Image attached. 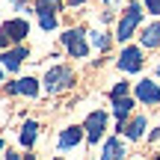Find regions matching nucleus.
Masks as SVG:
<instances>
[{
	"instance_id": "f257e3e1",
	"label": "nucleus",
	"mask_w": 160,
	"mask_h": 160,
	"mask_svg": "<svg viewBox=\"0 0 160 160\" xmlns=\"http://www.w3.org/2000/svg\"><path fill=\"white\" fill-rule=\"evenodd\" d=\"M139 21H142V6L139 3H131L125 9V15L119 18V27H116V39L119 42H128L133 36V30L139 27Z\"/></svg>"
},
{
	"instance_id": "f03ea898",
	"label": "nucleus",
	"mask_w": 160,
	"mask_h": 160,
	"mask_svg": "<svg viewBox=\"0 0 160 160\" xmlns=\"http://www.w3.org/2000/svg\"><path fill=\"white\" fill-rule=\"evenodd\" d=\"M74 83V71L65 68V65H57V68H48L45 74V89L48 92H62Z\"/></svg>"
},
{
	"instance_id": "7ed1b4c3",
	"label": "nucleus",
	"mask_w": 160,
	"mask_h": 160,
	"mask_svg": "<svg viewBox=\"0 0 160 160\" xmlns=\"http://www.w3.org/2000/svg\"><path fill=\"white\" fill-rule=\"evenodd\" d=\"M62 45L68 48V53L77 57V59H83L86 53H89V48H86V42H83V30H65L62 33Z\"/></svg>"
},
{
	"instance_id": "20e7f679",
	"label": "nucleus",
	"mask_w": 160,
	"mask_h": 160,
	"mask_svg": "<svg viewBox=\"0 0 160 160\" xmlns=\"http://www.w3.org/2000/svg\"><path fill=\"white\" fill-rule=\"evenodd\" d=\"M104 128H107V113H101V110L89 113V119H86V139L89 142H98L104 137Z\"/></svg>"
},
{
	"instance_id": "39448f33",
	"label": "nucleus",
	"mask_w": 160,
	"mask_h": 160,
	"mask_svg": "<svg viewBox=\"0 0 160 160\" xmlns=\"http://www.w3.org/2000/svg\"><path fill=\"white\" fill-rule=\"evenodd\" d=\"M119 68L128 71V74L139 71V68H142V51H139V48H125L122 57H119Z\"/></svg>"
},
{
	"instance_id": "423d86ee",
	"label": "nucleus",
	"mask_w": 160,
	"mask_h": 160,
	"mask_svg": "<svg viewBox=\"0 0 160 160\" xmlns=\"http://www.w3.org/2000/svg\"><path fill=\"white\" fill-rule=\"evenodd\" d=\"M3 33L9 36L12 42H21L30 36V24L24 21V18H12V21H3Z\"/></svg>"
},
{
	"instance_id": "0eeeda50",
	"label": "nucleus",
	"mask_w": 160,
	"mask_h": 160,
	"mask_svg": "<svg viewBox=\"0 0 160 160\" xmlns=\"http://www.w3.org/2000/svg\"><path fill=\"white\" fill-rule=\"evenodd\" d=\"M137 98L142 104H160V86L151 80H142V83H137Z\"/></svg>"
},
{
	"instance_id": "6e6552de",
	"label": "nucleus",
	"mask_w": 160,
	"mask_h": 160,
	"mask_svg": "<svg viewBox=\"0 0 160 160\" xmlns=\"http://www.w3.org/2000/svg\"><path fill=\"white\" fill-rule=\"evenodd\" d=\"M24 59H27V48H15V51H3L0 65H3L6 71H15V68H21Z\"/></svg>"
},
{
	"instance_id": "1a4fd4ad",
	"label": "nucleus",
	"mask_w": 160,
	"mask_h": 160,
	"mask_svg": "<svg viewBox=\"0 0 160 160\" xmlns=\"http://www.w3.org/2000/svg\"><path fill=\"white\" fill-rule=\"evenodd\" d=\"M9 92H12V95L36 98V95H39V83H36L33 77H21V80H15V83H9Z\"/></svg>"
},
{
	"instance_id": "9d476101",
	"label": "nucleus",
	"mask_w": 160,
	"mask_h": 160,
	"mask_svg": "<svg viewBox=\"0 0 160 160\" xmlns=\"http://www.w3.org/2000/svg\"><path fill=\"white\" fill-rule=\"evenodd\" d=\"M83 131L86 128H65L62 133H59V148H74V145L80 142V139H83Z\"/></svg>"
},
{
	"instance_id": "9b49d317",
	"label": "nucleus",
	"mask_w": 160,
	"mask_h": 160,
	"mask_svg": "<svg viewBox=\"0 0 160 160\" xmlns=\"http://www.w3.org/2000/svg\"><path fill=\"white\" fill-rule=\"evenodd\" d=\"M101 160H125V145H122V139H119V137L107 139V145H104V154H101Z\"/></svg>"
},
{
	"instance_id": "f8f14e48",
	"label": "nucleus",
	"mask_w": 160,
	"mask_h": 160,
	"mask_svg": "<svg viewBox=\"0 0 160 160\" xmlns=\"http://www.w3.org/2000/svg\"><path fill=\"white\" fill-rule=\"evenodd\" d=\"M139 42H142V48H160V21L148 24L139 36Z\"/></svg>"
},
{
	"instance_id": "ddd939ff",
	"label": "nucleus",
	"mask_w": 160,
	"mask_h": 160,
	"mask_svg": "<svg viewBox=\"0 0 160 160\" xmlns=\"http://www.w3.org/2000/svg\"><path fill=\"white\" fill-rule=\"evenodd\" d=\"M131 110H133V101H131L128 95H125V98H116V101H113V113H116V119H119V125L128 119V113H131Z\"/></svg>"
},
{
	"instance_id": "4468645a",
	"label": "nucleus",
	"mask_w": 160,
	"mask_h": 160,
	"mask_svg": "<svg viewBox=\"0 0 160 160\" xmlns=\"http://www.w3.org/2000/svg\"><path fill=\"white\" fill-rule=\"evenodd\" d=\"M122 131L128 133V139H139V137H142V131H145V116H137V119H133L131 125H125Z\"/></svg>"
},
{
	"instance_id": "2eb2a0df",
	"label": "nucleus",
	"mask_w": 160,
	"mask_h": 160,
	"mask_svg": "<svg viewBox=\"0 0 160 160\" xmlns=\"http://www.w3.org/2000/svg\"><path fill=\"white\" fill-rule=\"evenodd\" d=\"M36 131H39V125L36 122H24V128H21V145H33L36 142Z\"/></svg>"
},
{
	"instance_id": "dca6fc26",
	"label": "nucleus",
	"mask_w": 160,
	"mask_h": 160,
	"mask_svg": "<svg viewBox=\"0 0 160 160\" xmlns=\"http://www.w3.org/2000/svg\"><path fill=\"white\" fill-rule=\"evenodd\" d=\"M36 12L39 15H53V12H59V3L57 0H36Z\"/></svg>"
},
{
	"instance_id": "f3484780",
	"label": "nucleus",
	"mask_w": 160,
	"mask_h": 160,
	"mask_svg": "<svg viewBox=\"0 0 160 160\" xmlns=\"http://www.w3.org/2000/svg\"><path fill=\"white\" fill-rule=\"evenodd\" d=\"M92 45H95L98 51H107V48H110V39L104 33H92Z\"/></svg>"
},
{
	"instance_id": "a211bd4d",
	"label": "nucleus",
	"mask_w": 160,
	"mask_h": 160,
	"mask_svg": "<svg viewBox=\"0 0 160 160\" xmlns=\"http://www.w3.org/2000/svg\"><path fill=\"white\" fill-rule=\"evenodd\" d=\"M125 95H128V83L122 80V83H116V86H113V92H110V98L116 101V98H125Z\"/></svg>"
},
{
	"instance_id": "6ab92c4d",
	"label": "nucleus",
	"mask_w": 160,
	"mask_h": 160,
	"mask_svg": "<svg viewBox=\"0 0 160 160\" xmlns=\"http://www.w3.org/2000/svg\"><path fill=\"white\" fill-rule=\"evenodd\" d=\"M42 27H45V30H53V27H57V15H42Z\"/></svg>"
},
{
	"instance_id": "aec40b11",
	"label": "nucleus",
	"mask_w": 160,
	"mask_h": 160,
	"mask_svg": "<svg viewBox=\"0 0 160 160\" xmlns=\"http://www.w3.org/2000/svg\"><path fill=\"white\" fill-rule=\"evenodd\" d=\"M145 12H151V15H160V0H145Z\"/></svg>"
},
{
	"instance_id": "412c9836",
	"label": "nucleus",
	"mask_w": 160,
	"mask_h": 160,
	"mask_svg": "<svg viewBox=\"0 0 160 160\" xmlns=\"http://www.w3.org/2000/svg\"><path fill=\"white\" fill-rule=\"evenodd\" d=\"M9 42H12L9 36H6V33H0V48H6V45H9Z\"/></svg>"
},
{
	"instance_id": "4be33fe9",
	"label": "nucleus",
	"mask_w": 160,
	"mask_h": 160,
	"mask_svg": "<svg viewBox=\"0 0 160 160\" xmlns=\"http://www.w3.org/2000/svg\"><path fill=\"white\" fill-rule=\"evenodd\" d=\"M68 3H71V6H80V3H86V0H68Z\"/></svg>"
},
{
	"instance_id": "5701e85b",
	"label": "nucleus",
	"mask_w": 160,
	"mask_h": 160,
	"mask_svg": "<svg viewBox=\"0 0 160 160\" xmlns=\"http://www.w3.org/2000/svg\"><path fill=\"white\" fill-rule=\"evenodd\" d=\"M6 160H21V157H18V154H6Z\"/></svg>"
},
{
	"instance_id": "b1692460",
	"label": "nucleus",
	"mask_w": 160,
	"mask_h": 160,
	"mask_svg": "<svg viewBox=\"0 0 160 160\" xmlns=\"http://www.w3.org/2000/svg\"><path fill=\"white\" fill-rule=\"evenodd\" d=\"M0 77H3V65H0Z\"/></svg>"
},
{
	"instance_id": "393cba45",
	"label": "nucleus",
	"mask_w": 160,
	"mask_h": 160,
	"mask_svg": "<svg viewBox=\"0 0 160 160\" xmlns=\"http://www.w3.org/2000/svg\"><path fill=\"white\" fill-rule=\"evenodd\" d=\"M0 151H3V139H0Z\"/></svg>"
},
{
	"instance_id": "a878e982",
	"label": "nucleus",
	"mask_w": 160,
	"mask_h": 160,
	"mask_svg": "<svg viewBox=\"0 0 160 160\" xmlns=\"http://www.w3.org/2000/svg\"><path fill=\"white\" fill-rule=\"evenodd\" d=\"M53 160H62V157H53Z\"/></svg>"
},
{
	"instance_id": "bb28decb",
	"label": "nucleus",
	"mask_w": 160,
	"mask_h": 160,
	"mask_svg": "<svg viewBox=\"0 0 160 160\" xmlns=\"http://www.w3.org/2000/svg\"><path fill=\"white\" fill-rule=\"evenodd\" d=\"M157 74H160V65H157Z\"/></svg>"
}]
</instances>
